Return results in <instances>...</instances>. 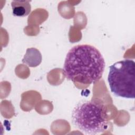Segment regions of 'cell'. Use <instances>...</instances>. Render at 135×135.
<instances>
[{
	"label": "cell",
	"instance_id": "cell-1",
	"mask_svg": "<svg viewBox=\"0 0 135 135\" xmlns=\"http://www.w3.org/2000/svg\"><path fill=\"white\" fill-rule=\"evenodd\" d=\"M105 65L98 49L89 44H81L73 46L67 53L63 71L69 80L90 84L101 78Z\"/></svg>",
	"mask_w": 135,
	"mask_h": 135
},
{
	"label": "cell",
	"instance_id": "cell-2",
	"mask_svg": "<svg viewBox=\"0 0 135 135\" xmlns=\"http://www.w3.org/2000/svg\"><path fill=\"white\" fill-rule=\"evenodd\" d=\"M105 113V105L101 101L82 100L72 110V123L84 134H100L104 131L107 124Z\"/></svg>",
	"mask_w": 135,
	"mask_h": 135
},
{
	"label": "cell",
	"instance_id": "cell-3",
	"mask_svg": "<svg viewBox=\"0 0 135 135\" xmlns=\"http://www.w3.org/2000/svg\"><path fill=\"white\" fill-rule=\"evenodd\" d=\"M135 63L125 59L109 67L108 81L111 92L117 97L134 99Z\"/></svg>",
	"mask_w": 135,
	"mask_h": 135
},
{
	"label": "cell",
	"instance_id": "cell-4",
	"mask_svg": "<svg viewBox=\"0 0 135 135\" xmlns=\"http://www.w3.org/2000/svg\"><path fill=\"white\" fill-rule=\"evenodd\" d=\"M11 6L13 15L17 17L26 16L31 11L29 1H13L11 2Z\"/></svg>",
	"mask_w": 135,
	"mask_h": 135
},
{
	"label": "cell",
	"instance_id": "cell-5",
	"mask_svg": "<svg viewBox=\"0 0 135 135\" xmlns=\"http://www.w3.org/2000/svg\"><path fill=\"white\" fill-rule=\"evenodd\" d=\"M42 61V55L36 48H28L22 59V62L29 66L36 67L40 65Z\"/></svg>",
	"mask_w": 135,
	"mask_h": 135
}]
</instances>
